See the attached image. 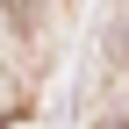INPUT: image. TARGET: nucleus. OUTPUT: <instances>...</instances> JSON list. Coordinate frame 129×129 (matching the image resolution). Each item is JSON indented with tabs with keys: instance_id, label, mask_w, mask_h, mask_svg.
Masks as SVG:
<instances>
[{
	"instance_id": "f257e3e1",
	"label": "nucleus",
	"mask_w": 129,
	"mask_h": 129,
	"mask_svg": "<svg viewBox=\"0 0 129 129\" xmlns=\"http://www.w3.org/2000/svg\"><path fill=\"white\" fill-rule=\"evenodd\" d=\"M108 129H129V115H122V122H108Z\"/></svg>"
}]
</instances>
